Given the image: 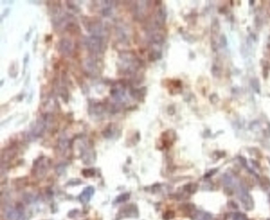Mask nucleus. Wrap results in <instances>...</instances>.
<instances>
[{"mask_svg": "<svg viewBox=\"0 0 270 220\" xmlns=\"http://www.w3.org/2000/svg\"><path fill=\"white\" fill-rule=\"evenodd\" d=\"M94 191V188L92 186H88L86 188L80 195L79 200L82 204H87L90 201Z\"/></svg>", "mask_w": 270, "mask_h": 220, "instance_id": "nucleus-1", "label": "nucleus"}]
</instances>
